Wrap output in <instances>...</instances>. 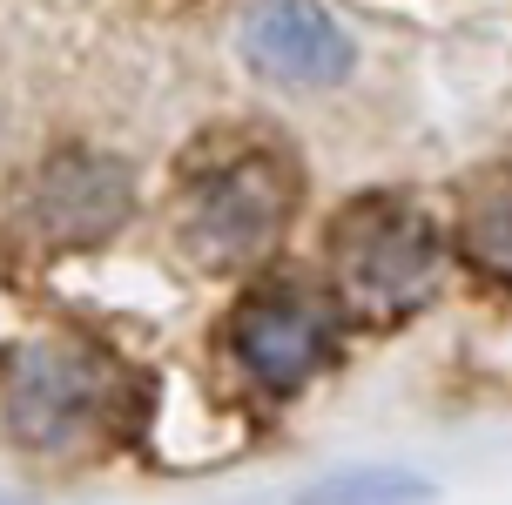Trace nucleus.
I'll use <instances>...</instances> for the list:
<instances>
[{
    "label": "nucleus",
    "instance_id": "1",
    "mask_svg": "<svg viewBox=\"0 0 512 505\" xmlns=\"http://www.w3.org/2000/svg\"><path fill=\"white\" fill-rule=\"evenodd\" d=\"M135 371L102 344L81 337H41L14 351L7 384H0V411L21 445L34 452H95L108 438L135 425Z\"/></svg>",
    "mask_w": 512,
    "mask_h": 505
},
{
    "label": "nucleus",
    "instance_id": "2",
    "mask_svg": "<svg viewBox=\"0 0 512 505\" xmlns=\"http://www.w3.org/2000/svg\"><path fill=\"white\" fill-rule=\"evenodd\" d=\"M297 202H304L297 162L277 142L243 135L230 149L196 155V169L182 176V243L209 270H256L290 229Z\"/></svg>",
    "mask_w": 512,
    "mask_h": 505
},
{
    "label": "nucleus",
    "instance_id": "3",
    "mask_svg": "<svg viewBox=\"0 0 512 505\" xmlns=\"http://www.w3.org/2000/svg\"><path fill=\"white\" fill-rule=\"evenodd\" d=\"M331 277L337 303L358 324H398L438 290V229L398 189H371V196L344 202L331 216Z\"/></svg>",
    "mask_w": 512,
    "mask_h": 505
},
{
    "label": "nucleus",
    "instance_id": "4",
    "mask_svg": "<svg viewBox=\"0 0 512 505\" xmlns=\"http://www.w3.org/2000/svg\"><path fill=\"white\" fill-rule=\"evenodd\" d=\"M344 303L304 277H263L230 310V357L256 391H297L337 351Z\"/></svg>",
    "mask_w": 512,
    "mask_h": 505
},
{
    "label": "nucleus",
    "instance_id": "5",
    "mask_svg": "<svg viewBox=\"0 0 512 505\" xmlns=\"http://www.w3.org/2000/svg\"><path fill=\"white\" fill-rule=\"evenodd\" d=\"M243 54L256 75L283 88H324L351 75V41L317 0H250L243 7Z\"/></svg>",
    "mask_w": 512,
    "mask_h": 505
},
{
    "label": "nucleus",
    "instance_id": "6",
    "mask_svg": "<svg viewBox=\"0 0 512 505\" xmlns=\"http://www.w3.org/2000/svg\"><path fill=\"white\" fill-rule=\"evenodd\" d=\"M452 250L486 283H512V155L486 162L452 196Z\"/></svg>",
    "mask_w": 512,
    "mask_h": 505
}]
</instances>
